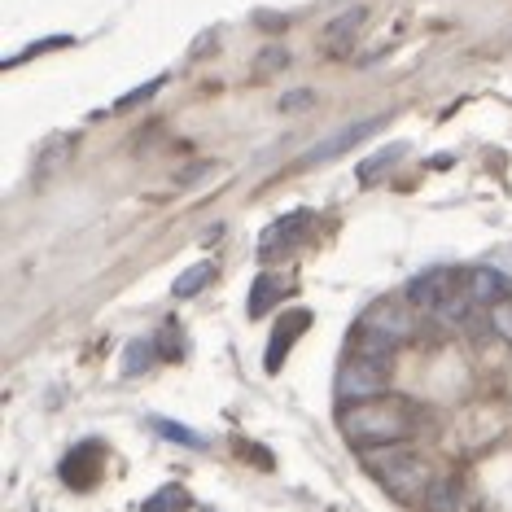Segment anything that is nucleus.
I'll return each instance as SVG.
<instances>
[{"label": "nucleus", "mask_w": 512, "mask_h": 512, "mask_svg": "<svg viewBox=\"0 0 512 512\" xmlns=\"http://www.w3.org/2000/svg\"><path fill=\"white\" fill-rule=\"evenodd\" d=\"M416 434V407L394 394L368 403L342 407V438L355 442L359 451H377V447H403Z\"/></svg>", "instance_id": "f257e3e1"}, {"label": "nucleus", "mask_w": 512, "mask_h": 512, "mask_svg": "<svg viewBox=\"0 0 512 512\" xmlns=\"http://www.w3.org/2000/svg\"><path fill=\"white\" fill-rule=\"evenodd\" d=\"M412 333H416V320H412V311H407L403 302H377V307H368L364 320L355 324L351 355L390 364V355L399 351L403 342H412Z\"/></svg>", "instance_id": "f03ea898"}, {"label": "nucleus", "mask_w": 512, "mask_h": 512, "mask_svg": "<svg viewBox=\"0 0 512 512\" xmlns=\"http://www.w3.org/2000/svg\"><path fill=\"white\" fill-rule=\"evenodd\" d=\"M403 298L412 302V311L442 316V320H464L473 307L469 289H464V276H456L451 267H429V272L412 276V281L403 285Z\"/></svg>", "instance_id": "7ed1b4c3"}, {"label": "nucleus", "mask_w": 512, "mask_h": 512, "mask_svg": "<svg viewBox=\"0 0 512 512\" xmlns=\"http://www.w3.org/2000/svg\"><path fill=\"white\" fill-rule=\"evenodd\" d=\"M364 464H368V473L377 477V482L386 486L394 499H403V504H412V499H425L429 482H434L429 469H425V460L412 456V451H403V447L364 451Z\"/></svg>", "instance_id": "20e7f679"}, {"label": "nucleus", "mask_w": 512, "mask_h": 512, "mask_svg": "<svg viewBox=\"0 0 512 512\" xmlns=\"http://www.w3.org/2000/svg\"><path fill=\"white\" fill-rule=\"evenodd\" d=\"M390 386V364H381V359H359L351 355L337 372V399L346 407L351 403H368V399H381Z\"/></svg>", "instance_id": "39448f33"}, {"label": "nucleus", "mask_w": 512, "mask_h": 512, "mask_svg": "<svg viewBox=\"0 0 512 512\" xmlns=\"http://www.w3.org/2000/svg\"><path fill=\"white\" fill-rule=\"evenodd\" d=\"M311 329V311H281V320H276V329H272V342H267V355H263V368L267 372H281V364L289 359V351H294V342L302 333Z\"/></svg>", "instance_id": "423d86ee"}, {"label": "nucleus", "mask_w": 512, "mask_h": 512, "mask_svg": "<svg viewBox=\"0 0 512 512\" xmlns=\"http://www.w3.org/2000/svg\"><path fill=\"white\" fill-rule=\"evenodd\" d=\"M377 127H386V119H364V123H351V127H342V132H333L329 141H320V145H311L307 154H302L298 162H294V171H302V167H316V162H333L337 154H346L351 145H359L364 136H372Z\"/></svg>", "instance_id": "0eeeda50"}, {"label": "nucleus", "mask_w": 512, "mask_h": 512, "mask_svg": "<svg viewBox=\"0 0 512 512\" xmlns=\"http://www.w3.org/2000/svg\"><path fill=\"white\" fill-rule=\"evenodd\" d=\"M464 289H469L473 307H499V302H512V281L499 267H469L464 272Z\"/></svg>", "instance_id": "6e6552de"}, {"label": "nucleus", "mask_w": 512, "mask_h": 512, "mask_svg": "<svg viewBox=\"0 0 512 512\" xmlns=\"http://www.w3.org/2000/svg\"><path fill=\"white\" fill-rule=\"evenodd\" d=\"M307 228H311V211H289L285 219H276V224L259 237V254L263 259H276V254L294 250L298 241L307 237Z\"/></svg>", "instance_id": "1a4fd4ad"}, {"label": "nucleus", "mask_w": 512, "mask_h": 512, "mask_svg": "<svg viewBox=\"0 0 512 512\" xmlns=\"http://www.w3.org/2000/svg\"><path fill=\"white\" fill-rule=\"evenodd\" d=\"M285 294H294V281L281 272H259L254 276V285H250V298H246V311L254 320H263L272 307H281V298Z\"/></svg>", "instance_id": "9d476101"}, {"label": "nucleus", "mask_w": 512, "mask_h": 512, "mask_svg": "<svg viewBox=\"0 0 512 512\" xmlns=\"http://www.w3.org/2000/svg\"><path fill=\"white\" fill-rule=\"evenodd\" d=\"M364 18H368V9H351V14L333 18L329 27H324V36H320L324 57H351L355 40H359V27H364Z\"/></svg>", "instance_id": "9b49d317"}, {"label": "nucleus", "mask_w": 512, "mask_h": 512, "mask_svg": "<svg viewBox=\"0 0 512 512\" xmlns=\"http://www.w3.org/2000/svg\"><path fill=\"white\" fill-rule=\"evenodd\" d=\"M97 473H101V447L97 442H84V447H75L71 456L62 460V477L71 486H79V491H88V486L97 482Z\"/></svg>", "instance_id": "f8f14e48"}, {"label": "nucleus", "mask_w": 512, "mask_h": 512, "mask_svg": "<svg viewBox=\"0 0 512 512\" xmlns=\"http://www.w3.org/2000/svg\"><path fill=\"white\" fill-rule=\"evenodd\" d=\"M421 508L425 512H460L464 508V486L456 482V477H434L425 499H421Z\"/></svg>", "instance_id": "ddd939ff"}, {"label": "nucleus", "mask_w": 512, "mask_h": 512, "mask_svg": "<svg viewBox=\"0 0 512 512\" xmlns=\"http://www.w3.org/2000/svg\"><path fill=\"white\" fill-rule=\"evenodd\" d=\"M215 276H219V267H215V263H193L184 276H176V285H171V294H176L180 302H184V298H197L206 285L215 281Z\"/></svg>", "instance_id": "4468645a"}, {"label": "nucleus", "mask_w": 512, "mask_h": 512, "mask_svg": "<svg viewBox=\"0 0 512 512\" xmlns=\"http://www.w3.org/2000/svg\"><path fill=\"white\" fill-rule=\"evenodd\" d=\"M184 508H189V491L184 486H162L158 495H149L141 504V512H184Z\"/></svg>", "instance_id": "2eb2a0df"}, {"label": "nucleus", "mask_w": 512, "mask_h": 512, "mask_svg": "<svg viewBox=\"0 0 512 512\" xmlns=\"http://www.w3.org/2000/svg\"><path fill=\"white\" fill-rule=\"evenodd\" d=\"M71 149H75V136H53V141L40 149V158H36V176H40V180L53 176V167H57V162H62L66 154H71Z\"/></svg>", "instance_id": "dca6fc26"}, {"label": "nucleus", "mask_w": 512, "mask_h": 512, "mask_svg": "<svg viewBox=\"0 0 512 512\" xmlns=\"http://www.w3.org/2000/svg\"><path fill=\"white\" fill-rule=\"evenodd\" d=\"M403 154H407V145H390V149H381L377 158H368L364 167H359V180H364V184L381 180V176H386V171H390V167H394V162H399Z\"/></svg>", "instance_id": "f3484780"}, {"label": "nucleus", "mask_w": 512, "mask_h": 512, "mask_svg": "<svg viewBox=\"0 0 512 512\" xmlns=\"http://www.w3.org/2000/svg\"><path fill=\"white\" fill-rule=\"evenodd\" d=\"M154 342H132L123 355V377H136V372H145L149 364H154Z\"/></svg>", "instance_id": "a211bd4d"}, {"label": "nucleus", "mask_w": 512, "mask_h": 512, "mask_svg": "<svg viewBox=\"0 0 512 512\" xmlns=\"http://www.w3.org/2000/svg\"><path fill=\"white\" fill-rule=\"evenodd\" d=\"M311 106H316V92L298 88V92H285L281 106H276V110H281V114H302V110H311Z\"/></svg>", "instance_id": "6ab92c4d"}, {"label": "nucleus", "mask_w": 512, "mask_h": 512, "mask_svg": "<svg viewBox=\"0 0 512 512\" xmlns=\"http://www.w3.org/2000/svg\"><path fill=\"white\" fill-rule=\"evenodd\" d=\"M254 66H259V71H254V75H272V71H285V66H289V53L285 49H267V53H259V62H254Z\"/></svg>", "instance_id": "aec40b11"}, {"label": "nucleus", "mask_w": 512, "mask_h": 512, "mask_svg": "<svg viewBox=\"0 0 512 512\" xmlns=\"http://www.w3.org/2000/svg\"><path fill=\"white\" fill-rule=\"evenodd\" d=\"M491 329L504 337V342H512V302H499V307H491Z\"/></svg>", "instance_id": "412c9836"}, {"label": "nucleus", "mask_w": 512, "mask_h": 512, "mask_svg": "<svg viewBox=\"0 0 512 512\" xmlns=\"http://www.w3.org/2000/svg\"><path fill=\"white\" fill-rule=\"evenodd\" d=\"M154 425H158V434H162V438H171V442H189V447H202V438H197L193 429L171 425V421H154Z\"/></svg>", "instance_id": "4be33fe9"}, {"label": "nucleus", "mask_w": 512, "mask_h": 512, "mask_svg": "<svg viewBox=\"0 0 512 512\" xmlns=\"http://www.w3.org/2000/svg\"><path fill=\"white\" fill-rule=\"evenodd\" d=\"M158 88H162V79H149V84H145L141 92H127V97L119 101V110H127V106H141V101H145V97H154Z\"/></svg>", "instance_id": "5701e85b"}]
</instances>
